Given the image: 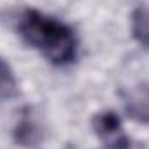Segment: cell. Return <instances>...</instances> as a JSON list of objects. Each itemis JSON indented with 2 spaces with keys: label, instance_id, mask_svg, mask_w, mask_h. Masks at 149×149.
Returning a JSON list of instances; mask_svg holds the SVG:
<instances>
[{
  "label": "cell",
  "instance_id": "1",
  "mask_svg": "<svg viewBox=\"0 0 149 149\" xmlns=\"http://www.w3.org/2000/svg\"><path fill=\"white\" fill-rule=\"evenodd\" d=\"M17 33L56 66L71 64L76 59L78 40L74 31L49 14L37 9H24L17 17Z\"/></svg>",
  "mask_w": 149,
  "mask_h": 149
},
{
  "label": "cell",
  "instance_id": "2",
  "mask_svg": "<svg viewBox=\"0 0 149 149\" xmlns=\"http://www.w3.org/2000/svg\"><path fill=\"white\" fill-rule=\"evenodd\" d=\"M92 128L104 149H130V137L127 135L120 116L114 111H101L94 114Z\"/></svg>",
  "mask_w": 149,
  "mask_h": 149
},
{
  "label": "cell",
  "instance_id": "3",
  "mask_svg": "<svg viewBox=\"0 0 149 149\" xmlns=\"http://www.w3.org/2000/svg\"><path fill=\"white\" fill-rule=\"evenodd\" d=\"M123 106L132 120L149 123V83H141L128 88L123 94Z\"/></svg>",
  "mask_w": 149,
  "mask_h": 149
},
{
  "label": "cell",
  "instance_id": "4",
  "mask_svg": "<svg viewBox=\"0 0 149 149\" xmlns=\"http://www.w3.org/2000/svg\"><path fill=\"white\" fill-rule=\"evenodd\" d=\"M132 35L142 47H149V5H139L132 12Z\"/></svg>",
  "mask_w": 149,
  "mask_h": 149
},
{
  "label": "cell",
  "instance_id": "5",
  "mask_svg": "<svg viewBox=\"0 0 149 149\" xmlns=\"http://www.w3.org/2000/svg\"><path fill=\"white\" fill-rule=\"evenodd\" d=\"M14 137L21 146H35L42 139V130L31 118H23L14 130Z\"/></svg>",
  "mask_w": 149,
  "mask_h": 149
},
{
  "label": "cell",
  "instance_id": "6",
  "mask_svg": "<svg viewBox=\"0 0 149 149\" xmlns=\"http://www.w3.org/2000/svg\"><path fill=\"white\" fill-rule=\"evenodd\" d=\"M17 95V80L10 66L0 57V101Z\"/></svg>",
  "mask_w": 149,
  "mask_h": 149
}]
</instances>
